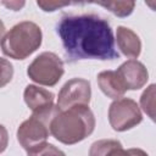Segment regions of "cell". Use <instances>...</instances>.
Returning <instances> with one entry per match:
<instances>
[{"label": "cell", "instance_id": "ac0fdd59", "mask_svg": "<svg viewBox=\"0 0 156 156\" xmlns=\"http://www.w3.org/2000/svg\"><path fill=\"white\" fill-rule=\"evenodd\" d=\"M39 7H41L44 11H55L60 7L69 5V2H56V1H38L37 2Z\"/></svg>", "mask_w": 156, "mask_h": 156}, {"label": "cell", "instance_id": "8fae6325", "mask_svg": "<svg viewBox=\"0 0 156 156\" xmlns=\"http://www.w3.org/2000/svg\"><path fill=\"white\" fill-rule=\"evenodd\" d=\"M98 84L101 91L111 98V99H119L127 91L122 80L119 79L116 71H104L98 74Z\"/></svg>", "mask_w": 156, "mask_h": 156}, {"label": "cell", "instance_id": "6da1fadb", "mask_svg": "<svg viewBox=\"0 0 156 156\" xmlns=\"http://www.w3.org/2000/svg\"><path fill=\"white\" fill-rule=\"evenodd\" d=\"M71 61L115 60L118 52L108 22L98 15H65L56 26Z\"/></svg>", "mask_w": 156, "mask_h": 156}, {"label": "cell", "instance_id": "4fadbf2b", "mask_svg": "<svg viewBox=\"0 0 156 156\" xmlns=\"http://www.w3.org/2000/svg\"><path fill=\"white\" fill-rule=\"evenodd\" d=\"M119 145H122V144L118 140H115V139L98 140V141L91 144L90 150H89V156H107V154L112 149H115Z\"/></svg>", "mask_w": 156, "mask_h": 156}, {"label": "cell", "instance_id": "7c38bea8", "mask_svg": "<svg viewBox=\"0 0 156 156\" xmlns=\"http://www.w3.org/2000/svg\"><path fill=\"white\" fill-rule=\"evenodd\" d=\"M98 5L106 7L110 12L118 17H127L129 16L135 6L134 1H99Z\"/></svg>", "mask_w": 156, "mask_h": 156}, {"label": "cell", "instance_id": "5bb4252c", "mask_svg": "<svg viewBox=\"0 0 156 156\" xmlns=\"http://www.w3.org/2000/svg\"><path fill=\"white\" fill-rule=\"evenodd\" d=\"M140 105L143 111L151 118L155 119V84H151L141 95Z\"/></svg>", "mask_w": 156, "mask_h": 156}, {"label": "cell", "instance_id": "277c9868", "mask_svg": "<svg viewBox=\"0 0 156 156\" xmlns=\"http://www.w3.org/2000/svg\"><path fill=\"white\" fill-rule=\"evenodd\" d=\"M60 111L61 110L57 105H52L49 108L34 112L28 119L22 122L17 129V139L22 147L28 151L43 143H46L50 134V123Z\"/></svg>", "mask_w": 156, "mask_h": 156}, {"label": "cell", "instance_id": "2e32d148", "mask_svg": "<svg viewBox=\"0 0 156 156\" xmlns=\"http://www.w3.org/2000/svg\"><path fill=\"white\" fill-rule=\"evenodd\" d=\"M13 77V67L10 61L0 57V88L11 82Z\"/></svg>", "mask_w": 156, "mask_h": 156}, {"label": "cell", "instance_id": "7a4b0ae2", "mask_svg": "<svg viewBox=\"0 0 156 156\" xmlns=\"http://www.w3.org/2000/svg\"><path fill=\"white\" fill-rule=\"evenodd\" d=\"M95 128V117L88 106H73L60 111L50 123V133L56 140L73 145L89 136Z\"/></svg>", "mask_w": 156, "mask_h": 156}, {"label": "cell", "instance_id": "e0dca14e", "mask_svg": "<svg viewBox=\"0 0 156 156\" xmlns=\"http://www.w3.org/2000/svg\"><path fill=\"white\" fill-rule=\"evenodd\" d=\"M107 156H149L144 150L141 149H128V150H124L122 147V145L112 149Z\"/></svg>", "mask_w": 156, "mask_h": 156}, {"label": "cell", "instance_id": "d6986e66", "mask_svg": "<svg viewBox=\"0 0 156 156\" xmlns=\"http://www.w3.org/2000/svg\"><path fill=\"white\" fill-rule=\"evenodd\" d=\"M7 144H9V133L6 128L2 124H0V154L6 150Z\"/></svg>", "mask_w": 156, "mask_h": 156}, {"label": "cell", "instance_id": "44dd1931", "mask_svg": "<svg viewBox=\"0 0 156 156\" xmlns=\"http://www.w3.org/2000/svg\"><path fill=\"white\" fill-rule=\"evenodd\" d=\"M4 37H5V24H4V22L0 20V44H1L2 39H4Z\"/></svg>", "mask_w": 156, "mask_h": 156}, {"label": "cell", "instance_id": "ba28073f", "mask_svg": "<svg viewBox=\"0 0 156 156\" xmlns=\"http://www.w3.org/2000/svg\"><path fill=\"white\" fill-rule=\"evenodd\" d=\"M116 73L122 80L126 90H138L143 88L149 79L146 67L138 60H128L123 62L117 68Z\"/></svg>", "mask_w": 156, "mask_h": 156}, {"label": "cell", "instance_id": "9c48e42d", "mask_svg": "<svg viewBox=\"0 0 156 156\" xmlns=\"http://www.w3.org/2000/svg\"><path fill=\"white\" fill-rule=\"evenodd\" d=\"M115 41L117 43L118 49L124 56L132 57V60H134L140 55L141 41L136 35V33H134L130 28L119 26L116 30Z\"/></svg>", "mask_w": 156, "mask_h": 156}, {"label": "cell", "instance_id": "30bf717a", "mask_svg": "<svg viewBox=\"0 0 156 156\" xmlns=\"http://www.w3.org/2000/svg\"><path fill=\"white\" fill-rule=\"evenodd\" d=\"M24 101L27 106L34 112L43 111L54 105V94L44 88H39L37 85L29 84L26 87L23 93Z\"/></svg>", "mask_w": 156, "mask_h": 156}, {"label": "cell", "instance_id": "8992f818", "mask_svg": "<svg viewBox=\"0 0 156 156\" xmlns=\"http://www.w3.org/2000/svg\"><path fill=\"white\" fill-rule=\"evenodd\" d=\"M143 121L141 111L138 104L129 98L115 100L108 108V122L117 132H124L138 126Z\"/></svg>", "mask_w": 156, "mask_h": 156}, {"label": "cell", "instance_id": "3957f363", "mask_svg": "<svg viewBox=\"0 0 156 156\" xmlns=\"http://www.w3.org/2000/svg\"><path fill=\"white\" fill-rule=\"evenodd\" d=\"M41 29L32 21H23L15 24L4 37L1 50L4 55L15 58L24 60L32 55L41 45Z\"/></svg>", "mask_w": 156, "mask_h": 156}, {"label": "cell", "instance_id": "9a60e30c", "mask_svg": "<svg viewBox=\"0 0 156 156\" xmlns=\"http://www.w3.org/2000/svg\"><path fill=\"white\" fill-rule=\"evenodd\" d=\"M28 156H66L63 151L49 143H43L30 150H28Z\"/></svg>", "mask_w": 156, "mask_h": 156}, {"label": "cell", "instance_id": "52a82bcc", "mask_svg": "<svg viewBox=\"0 0 156 156\" xmlns=\"http://www.w3.org/2000/svg\"><path fill=\"white\" fill-rule=\"evenodd\" d=\"M90 98V82L83 78H72L61 88L57 98V107L65 111L73 106H88Z\"/></svg>", "mask_w": 156, "mask_h": 156}, {"label": "cell", "instance_id": "ffe728a7", "mask_svg": "<svg viewBox=\"0 0 156 156\" xmlns=\"http://www.w3.org/2000/svg\"><path fill=\"white\" fill-rule=\"evenodd\" d=\"M2 5L7 6L9 9H12L13 11H18V10L24 5V2H23V1H21V2H18V1H10V2L4 1V2H2Z\"/></svg>", "mask_w": 156, "mask_h": 156}, {"label": "cell", "instance_id": "5b68a950", "mask_svg": "<svg viewBox=\"0 0 156 156\" xmlns=\"http://www.w3.org/2000/svg\"><path fill=\"white\" fill-rule=\"evenodd\" d=\"M65 73L62 60L54 52L45 51L37 56L32 63L28 66V77L40 84L46 87L55 85Z\"/></svg>", "mask_w": 156, "mask_h": 156}]
</instances>
